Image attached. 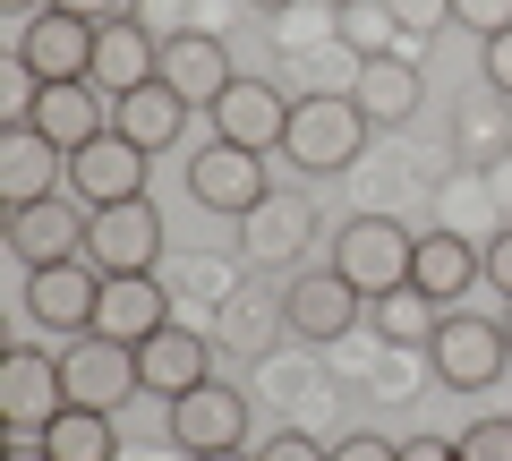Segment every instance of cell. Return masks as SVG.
<instances>
[{
	"mask_svg": "<svg viewBox=\"0 0 512 461\" xmlns=\"http://www.w3.org/2000/svg\"><path fill=\"white\" fill-rule=\"evenodd\" d=\"M410 257H419V231L393 222V214H350L342 231H333V274H342L359 299L410 291Z\"/></svg>",
	"mask_w": 512,
	"mask_h": 461,
	"instance_id": "1",
	"label": "cell"
},
{
	"mask_svg": "<svg viewBox=\"0 0 512 461\" xmlns=\"http://www.w3.org/2000/svg\"><path fill=\"white\" fill-rule=\"evenodd\" d=\"M367 146V111L350 103V94H299L291 103V137H282V154H291L299 171H350Z\"/></svg>",
	"mask_w": 512,
	"mask_h": 461,
	"instance_id": "2",
	"label": "cell"
},
{
	"mask_svg": "<svg viewBox=\"0 0 512 461\" xmlns=\"http://www.w3.org/2000/svg\"><path fill=\"white\" fill-rule=\"evenodd\" d=\"M427 368L444 376L453 393H487L495 376L512 368V342H504V316H470V308H444L436 342H427Z\"/></svg>",
	"mask_w": 512,
	"mask_h": 461,
	"instance_id": "3",
	"label": "cell"
},
{
	"mask_svg": "<svg viewBox=\"0 0 512 461\" xmlns=\"http://www.w3.org/2000/svg\"><path fill=\"white\" fill-rule=\"evenodd\" d=\"M60 410H69L60 359H43V351H9V359H0V419H9V453L43 444Z\"/></svg>",
	"mask_w": 512,
	"mask_h": 461,
	"instance_id": "4",
	"label": "cell"
},
{
	"mask_svg": "<svg viewBox=\"0 0 512 461\" xmlns=\"http://www.w3.org/2000/svg\"><path fill=\"white\" fill-rule=\"evenodd\" d=\"M188 197H197L205 214H256V205L274 197V154H248V146L205 137L197 163H188Z\"/></svg>",
	"mask_w": 512,
	"mask_h": 461,
	"instance_id": "5",
	"label": "cell"
},
{
	"mask_svg": "<svg viewBox=\"0 0 512 461\" xmlns=\"http://www.w3.org/2000/svg\"><path fill=\"white\" fill-rule=\"evenodd\" d=\"M60 385H69L77 410H120L128 393H146V376H137V351H128V342H111V333H69Z\"/></svg>",
	"mask_w": 512,
	"mask_h": 461,
	"instance_id": "6",
	"label": "cell"
},
{
	"mask_svg": "<svg viewBox=\"0 0 512 461\" xmlns=\"http://www.w3.org/2000/svg\"><path fill=\"white\" fill-rule=\"evenodd\" d=\"M86 265H103V274H154V265H163V214H154V197L94 205V222H86Z\"/></svg>",
	"mask_w": 512,
	"mask_h": 461,
	"instance_id": "7",
	"label": "cell"
},
{
	"mask_svg": "<svg viewBox=\"0 0 512 461\" xmlns=\"http://www.w3.org/2000/svg\"><path fill=\"white\" fill-rule=\"evenodd\" d=\"M146 171H154V154L137 146V137H120V129H103L94 146H77L69 154V197L86 205H128V197H146Z\"/></svg>",
	"mask_w": 512,
	"mask_h": 461,
	"instance_id": "8",
	"label": "cell"
},
{
	"mask_svg": "<svg viewBox=\"0 0 512 461\" xmlns=\"http://www.w3.org/2000/svg\"><path fill=\"white\" fill-rule=\"evenodd\" d=\"M9 52H18L43 86H77V77H94V26L69 18V9H35L26 26H9Z\"/></svg>",
	"mask_w": 512,
	"mask_h": 461,
	"instance_id": "9",
	"label": "cell"
},
{
	"mask_svg": "<svg viewBox=\"0 0 512 461\" xmlns=\"http://www.w3.org/2000/svg\"><path fill=\"white\" fill-rule=\"evenodd\" d=\"M94 308H103V265L69 257V265H35L26 274V316H35L43 333H94Z\"/></svg>",
	"mask_w": 512,
	"mask_h": 461,
	"instance_id": "10",
	"label": "cell"
},
{
	"mask_svg": "<svg viewBox=\"0 0 512 461\" xmlns=\"http://www.w3.org/2000/svg\"><path fill=\"white\" fill-rule=\"evenodd\" d=\"M171 444H180V453H239V444H256L248 436V402H239L222 376H205L197 393L171 402Z\"/></svg>",
	"mask_w": 512,
	"mask_h": 461,
	"instance_id": "11",
	"label": "cell"
},
{
	"mask_svg": "<svg viewBox=\"0 0 512 461\" xmlns=\"http://www.w3.org/2000/svg\"><path fill=\"white\" fill-rule=\"evenodd\" d=\"M214 137L222 146H248V154H274L282 137H291V94H274V77H239L231 94H222L214 111Z\"/></svg>",
	"mask_w": 512,
	"mask_h": 461,
	"instance_id": "12",
	"label": "cell"
},
{
	"mask_svg": "<svg viewBox=\"0 0 512 461\" xmlns=\"http://www.w3.org/2000/svg\"><path fill=\"white\" fill-rule=\"evenodd\" d=\"M69 188V154L26 120V129H0V205L18 214V205H43Z\"/></svg>",
	"mask_w": 512,
	"mask_h": 461,
	"instance_id": "13",
	"label": "cell"
},
{
	"mask_svg": "<svg viewBox=\"0 0 512 461\" xmlns=\"http://www.w3.org/2000/svg\"><path fill=\"white\" fill-rule=\"evenodd\" d=\"M86 222H94V214L60 188V197L18 205V214H9V248L26 257V274H35V265H69V257H86Z\"/></svg>",
	"mask_w": 512,
	"mask_h": 461,
	"instance_id": "14",
	"label": "cell"
},
{
	"mask_svg": "<svg viewBox=\"0 0 512 461\" xmlns=\"http://www.w3.org/2000/svg\"><path fill=\"white\" fill-rule=\"evenodd\" d=\"M350 103L367 111V129H402L410 111L427 103V77L410 52H367L359 69H350Z\"/></svg>",
	"mask_w": 512,
	"mask_h": 461,
	"instance_id": "15",
	"label": "cell"
},
{
	"mask_svg": "<svg viewBox=\"0 0 512 461\" xmlns=\"http://www.w3.org/2000/svg\"><path fill=\"white\" fill-rule=\"evenodd\" d=\"M163 86L180 94L188 111H214L222 94L239 86V69H231V52H222L214 26H197V35H171V43H163Z\"/></svg>",
	"mask_w": 512,
	"mask_h": 461,
	"instance_id": "16",
	"label": "cell"
},
{
	"mask_svg": "<svg viewBox=\"0 0 512 461\" xmlns=\"http://www.w3.org/2000/svg\"><path fill=\"white\" fill-rule=\"evenodd\" d=\"M359 316H367V299L350 291V282L333 274V265H325V274H299L291 291H282V325H291L299 342H342V333L359 325Z\"/></svg>",
	"mask_w": 512,
	"mask_h": 461,
	"instance_id": "17",
	"label": "cell"
},
{
	"mask_svg": "<svg viewBox=\"0 0 512 461\" xmlns=\"http://www.w3.org/2000/svg\"><path fill=\"white\" fill-rule=\"evenodd\" d=\"M163 77V35H146L137 18H111V26H94V86L120 103V94H137V86H154Z\"/></svg>",
	"mask_w": 512,
	"mask_h": 461,
	"instance_id": "18",
	"label": "cell"
},
{
	"mask_svg": "<svg viewBox=\"0 0 512 461\" xmlns=\"http://www.w3.org/2000/svg\"><path fill=\"white\" fill-rule=\"evenodd\" d=\"M171 325V291L154 274H103V308H94V333H111V342H154V333Z\"/></svg>",
	"mask_w": 512,
	"mask_h": 461,
	"instance_id": "19",
	"label": "cell"
},
{
	"mask_svg": "<svg viewBox=\"0 0 512 461\" xmlns=\"http://www.w3.org/2000/svg\"><path fill=\"white\" fill-rule=\"evenodd\" d=\"M478 274H487V248H478V240H461V231H436V222L419 231V257H410V282H419V291L436 299V308L470 299V291H478Z\"/></svg>",
	"mask_w": 512,
	"mask_h": 461,
	"instance_id": "20",
	"label": "cell"
},
{
	"mask_svg": "<svg viewBox=\"0 0 512 461\" xmlns=\"http://www.w3.org/2000/svg\"><path fill=\"white\" fill-rule=\"evenodd\" d=\"M137 376H146V393L180 402V393H197L205 376H214V342L188 333V325H163L154 342H137Z\"/></svg>",
	"mask_w": 512,
	"mask_h": 461,
	"instance_id": "21",
	"label": "cell"
},
{
	"mask_svg": "<svg viewBox=\"0 0 512 461\" xmlns=\"http://www.w3.org/2000/svg\"><path fill=\"white\" fill-rule=\"evenodd\" d=\"M35 129L52 137L60 154H77V146H94V137L111 129V94L94 86V77H77V86H43V103H35Z\"/></svg>",
	"mask_w": 512,
	"mask_h": 461,
	"instance_id": "22",
	"label": "cell"
},
{
	"mask_svg": "<svg viewBox=\"0 0 512 461\" xmlns=\"http://www.w3.org/2000/svg\"><path fill=\"white\" fill-rule=\"evenodd\" d=\"M308 231H316V205L291 197V188H282V197H265L256 214H239V240H248L256 265H291L299 248H308Z\"/></svg>",
	"mask_w": 512,
	"mask_h": 461,
	"instance_id": "23",
	"label": "cell"
},
{
	"mask_svg": "<svg viewBox=\"0 0 512 461\" xmlns=\"http://www.w3.org/2000/svg\"><path fill=\"white\" fill-rule=\"evenodd\" d=\"M111 129L137 137L146 154H171V146H180V129H188V103L154 77V86H137V94H120V103H111Z\"/></svg>",
	"mask_w": 512,
	"mask_h": 461,
	"instance_id": "24",
	"label": "cell"
},
{
	"mask_svg": "<svg viewBox=\"0 0 512 461\" xmlns=\"http://www.w3.org/2000/svg\"><path fill=\"white\" fill-rule=\"evenodd\" d=\"M453 154H461V171H487V163H504L512 154V103L504 94H470V103L453 111Z\"/></svg>",
	"mask_w": 512,
	"mask_h": 461,
	"instance_id": "25",
	"label": "cell"
},
{
	"mask_svg": "<svg viewBox=\"0 0 512 461\" xmlns=\"http://www.w3.org/2000/svg\"><path fill=\"white\" fill-rule=\"evenodd\" d=\"M367 316H376V333L393 342V351H427L436 342V325H444V308L410 282V291H384V299H367Z\"/></svg>",
	"mask_w": 512,
	"mask_h": 461,
	"instance_id": "26",
	"label": "cell"
},
{
	"mask_svg": "<svg viewBox=\"0 0 512 461\" xmlns=\"http://www.w3.org/2000/svg\"><path fill=\"white\" fill-rule=\"evenodd\" d=\"M43 453L52 461H120V436H111V410H60L52 436H43Z\"/></svg>",
	"mask_w": 512,
	"mask_h": 461,
	"instance_id": "27",
	"label": "cell"
},
{
	"mask_svg": "<svg viewBox=\"0 0 512 461\" xmlns=\"http://www.w3.org/2000/svg\"><path fill=\"white\" fill-rule=\"evenodd\" d=\"M436 231H495V197H487V171H461V180H444V205H436Z\"/></svg>",
	"mask_w": 512,
	"mask_h": 461,
	"instance_id": "28",
	"label": "cell"
},
{
	"mask_svg": "<svg viewBox=\"0 0 512 461\" xmlns=\"http://www.w3.org/2000/svg\"><path fill=\"white\" fill-rule=\"evenodd\" d=\"M384 18H393V35H402V52L419 60V43L453 26V0H384Z\"/></svg>",
	"mask_w": 512,
	"mask_h": 461,
	"instance_id": "29",
	"label": "cell"
},
{
	"mask_svg": "<svg viewBox=\"0 0 512 461\" xmlns=\"http://www.w3.org/2000/svg\"><path fill=\"white\" fill-rule=\"evenodd\" d=\"M35 103H43V77L9 52V60H0V129H26V120H35Z\"/></svg>",
	"mask_w": 512,
	"mask_h": 461,
	"instance_id": "30",
	"label": "cell"
},
{
	"mask_svg": "<svg viewBox=\"0 0 512 461\" xmlns=\"http://www.w3.org/2000/svg\"><path fill=\"white\" fill-rule=\"evenodd\" d=\"M137 26H146V35H197L205 26V0H137Z\"/></svg>",
	"mask_w": 512,
	"mask_h": 461,
	"instance_id": "31",
	"label": "cell"
},
{
	"mask_svg": "<svg viewBox=\"0 0 512 461\" xmlns=\"http://www.w3.org/2000/svg\"><path fill=\"white\" fill-rule=\"evenodd\" d=\"M453 453H461V461H512V419H478V427H461Z\"/></svg>",
	"mask_w": 512,
	"mask_h": 461,
	"instance_id": "32",
	"label": "cell"
},
{
	"mask_svg": "<svg viewBox=\"0 0 512 461\" xmlns=\"http://www.w3.org/2000/svg\"><path fill=\"white\" fill-rule=\"evenodd\" d=\"M453 26H470L478 43H495L512 26V0H453Z\"/></svg>",
	"mask_w": 512,
	"mask_h": 461,
	"instance_id": "33",
	"label": "cell"
},
{
	"mask_svg": "<svg viewBox=\"0 0 512 461\" xmlns=\"http://www.w3.org/2000/svg\"><path fill=\"white\" fill-rule=\"evenodd\" d=\"M333 444H316V436H299V427H282V436H256V461H325Z\"/></svg>",
	"mask_w": 512,
	"mask_h": 461,
	"instance_id": "34",
	"label": "cell"
},
{
	"mask_svg": "<svg viewBox=\"0 0 512 461\" xmlns=\"http://www.w3.org/2000/svg\"><path fill=\"white\" fill-rule=\"evenodd\" d=\"M325 461H402V444H393V436H342Z\"/></svg>",
	"mask_w": 512,
	"mask_h": 461,
	"instance_id": "35",
	"label": "cell"
},
{
	"mask_svg": "<svg viewBox=\"0 0 512 461\" xmlns=\"http://www.w3.org/2000/svg\"><path fill=\"white\" fill-rule=\"evenodd\" d=\"M52 9H69V18H86V26H111V18H137V0H52Z\"/></svg>",
	"mask_w": 512,
	"mask_h": 461,
	"instance_id": "36",
	"label": "cell"
},
{
	"mask_svg": "<svg viewBox=\"0 0 512 461\" xmlns=\"http://www.w3.org/2000/svg\"><path fill=\"white\" fill-rule=\"evenodd\" d=\"M487 86H495V94L512 103V26H504L495 43H487Z\"/></svg>",
	"mask_w": 512,
	"mask_h": 461,
	"instance_id": "37",
	"label": "cell"
},
{
	"mask_svg": "<svg viewBox=\"0 0 512 461\" xmlns=\"http://www.w3.org/2000/svg\"><path fill=\"white\" fill-rule=\"evenodd\" d=\"M487 282L512 299V231H495V240H487Z\"/></svg>",
	"mask_w": 512,
	"mask_h": 461,
	"instance_id": "38",
	"label": "cell"
},
{
	"mask_svg": "<svg viewBox=\"0 0 512 461\" xmlns=\"http://www.w3.org/2000/svg\"><path fill=\"white\" fill-rule=\"evenodd\" d=\"M402 461H461V453H453V436H410Z\"/></svg>",
	"mask_w": 512,
	"mask_h": 461,
	"instance_id": "39",
	"label": "cell"
},
{
	"mask_svg": "<svg viewBox=\"0 0 512 461\" xmlns=\"http://www.w3.org/2000/svg\"><path fill=\"white\" fill-rule=\"evenodd\" d=\"M0 9H9V26H26L35 9H52V0H0Z\"/></svg>",
	"mask_w": 512,
	"mask_h": 461,
	"instance_id": "40",
	"label": "cell"
},
{
	"mask_svg": "<svg viewBox=\"0 0 512 461\" xmlns=\"http://www.w3.org/2000/svg\"><path fill=\"white\" fill-rule=\"evenodd\" d=\"M188 461H256V444H239V453H188Z\"/></svg>",
	"mask_w": 512,
	"mask_h": 461,
	"instance_id": "41",
	"label": "cell"
},
{
	"mask_svg": "<svg viewBox=\"0 0 512 461\" xmlns=\"http://www.w3.org/2000/svg\"><path fill=\"white\" fill-rule=\"evenodd\" d=\"M248 9H265V18H282V9H299V0H248Z\"/></svg>",
	"mask_w": 512,
	"mask_h": 461,
	"instance_id": "42",
	"label": "cell"
},
{
	"mask_svg": "<svg viewBox=\"0 0 512 461\" xmlns=\"http://www.w3.org/2000/svg\"><path fill=\"white\" fill-rule=\"evenodd\" d=\"M0 461H52V453H43V444H26V453H0Z\"/></svg>",
	"mask_w": 512,
	"mask_h": 461,
	"instance_id": "43",
	"label": "cell"
},
{
	"mask_svg": "<svg viewBox=\"0 0 512 461\" xmlns=\"http://www.w3.org/2000/svg\"><path fill=\"white\" fill-rule=\"evenodd\" d=\"M504 342H512V299H504Z\"/></svg>",
	"mask_w": 512,
	"mask_h": 461,
	"instance_id": "44",
	"label": "cell"
},
{
	"mask_svg": "<svg viewBox=\"0 0 512 461\" xmlns=\"http://www.w3.org/2000/svg\"><path fill=\"white\" fill-rule=\"evenodd\" d=\"M333 9H367V0H333Z\"/></svg>",
	"mask_w": 512,
	"mask_h": 461,
	"instance_id": "45",
	"label": "cell"
}]
</instances>
